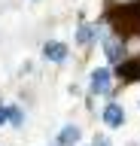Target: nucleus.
Listing matches in <instances>:
<instances>
[{
	"mask_svg": "<svg viewBox=\"0 0 140 146\" xmlns=\"http://www.w3.org/2000/svg\"><path fill=\"white\" fill-rule=\"evenodd\" d=\"M94 146H110V140L107 137H94Z\"/></svg>",
	"mask_w": 140,
	"mask_h": 146,
	"instance_id": "9",
	"label": "nucleus"
},
{
	"mask_svg": "<svg viewBox=\"0 0 140 146\" xmlns=\"http://www.w3.org/2000/svg\"><path fill=\"white\" fill-rule=\"evenodd\" d=\"M6 119H9L15 128H21V125H25V116H21V110H19V107H9V110H6Z\"/></svg>",
	"mask_w": 140,
	"mask_h": 146,
	"instance_id": "8",
	"label": "nucleus"
},
{
	"mask_svg": "<svg viewBox=\"0 0 140 146\" xmlns=\"http://www.w3.org/2000/svg\"><path fill=\"white\" fill-rule=\"evenodd\" d=\"M94 36H98V27H94V25H82V27H79V34H76V43L85 46V43H92Z\"/></svg>",
	"mask_w": 140,
	"mask_h": 146,
	"instance_id": "6",
	"label": "nucleus"
},
{
	"mask_svg": "<svg viewBox=\"0 0 140 146\" xmlns=\"http://www.w3.org/2000/svg\"><path fill=\"white\" fill-rule=\"evenodd\" d=\"M88 88H92L94 94H110V70H104V67H101V70H94Z\"/></svg>",
	"mask_w": 140,
	"mask_h": 146,
	"instance_id": "2",
	"label": "nucleus"
},
{
	"mask_svg": "<svg viewBox=\"0 0 140 146\" xmlns=\"http://www.w3.org/2000/svg\"><path fill=\"white\" fill-rule=\"evenodd\" d=\"M104 55H107L110 61H122V46H119L116 36H110V40L104 43Z\"/></svg>",
	"mask_w": 140,
	"mask_h": 146,
	"instance_id": "5",
	"label": "nucleus"
},
{
	"mask_svg": "<svg viewBox=\"0 0 140 146\" xmlns=\"http://www.w3.org/2000/svg\"><path fill=\"white\" fill-rule=\"evenodd\" d=\"M6 122V107H0V125Z\"/></svg>",
	"mask_w": 140,
	"mask_h": 146,
	"instance_id": "10",
	"label": "nucleus"
},
{
	"mask_svg": "<svg viewBox=\"0 0 140 146\" xmlns=\"http://www.w3.org/2000/svg\"><path fill=\"white\" fill-rule=\"evenodd\" d=\"M43 58L46 61H55V64L67 61V46L64 43H46L43 46Z\"/></svg>",
	"mask_w": 140,
	"mask_h": 146,
	"instance_id": "3",
	"label": "nucleus"
},
{
	"mask_svg": "<svg viewBox=\"0 0 140 146\" xmlns=\"http://www.w3.org/2000/svg\"><path fill=\"white\" fill-rule=\"evenodd\" d=\"M79 137H82V131H79L76 125H64V128H61V134H58V143H61V146H73Z\"/></svg>",
	"mask_w": 140,
	"mask_h": 146,
	"instance_id": "4",
	"label": "nucleus"
},
{
	"mask_svg": "<svg viewBox=\"0 0 140 146\" xmlns=\"http://www.w3.org/2000/svg\"><path fill=\"white\" fill-rule=\"evenodd\" d=\"M137 73H140V64H122L119 67V76H125V79H137Z\"/></svg>",
	"mask_w": 140,
	"mask_h": 146,
	"instance_id": "7",
	"label": "nucleus"
},
{
	"mask_svg": "<svg viewBox=\"0 0 140 146\" xmlns=\"http://www.w3.org/2000/svg\"><path fill=\"white\" fill-rule=\"evenodd\" d=\"M122 122H125V110H122V104L110 100V104L104 107V125H107V128H119Z\"/></svg>",
	"mask_w": 140,
	"mask_h": 146,
	"instance_id": "1",
	"label": "nucleus"
}]
</instances>
